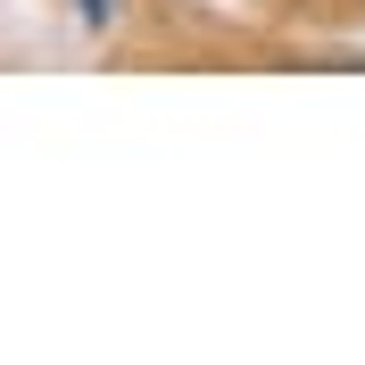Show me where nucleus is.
<instances>
[{"instance_id": "f257e3e1", "label": "nucleus", "mask_w": 365, "mask_h": 365, "mask_svg": "<svg viewBox=\"0 0 365 365\" xmlns=\"http://www.w3.org/2000/svg\"><path fill=\"white\" fill-rule=\"evenodd\" d=\"M83 9V25H108V0H75Z\"/></svg>"}]
</instances>
